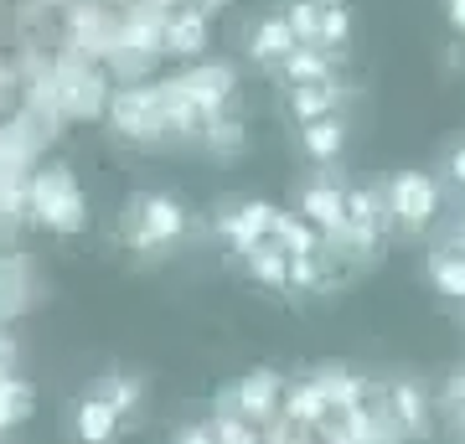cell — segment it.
Returning a JSON list of instances; mask_svg holds the SVG:
<instances>
[{"label":"cell","instance_id":"obj_1","mask_svg":"<svg viewBox=\"0 0 465 444\" xmlns=\"http://www.w3.org/2000/svg\"><path fill=\"white\" fill-rule=\"evenodd\" d=\"M130 228H134V248H161L186 232V207L161 197V192H145V197L130 202Z\"/></svg>","mask_w":465,"mask_h":444},{"label":"cell","instance_id":"obj_2","mask_svg":"<svg viewBox=\"0 0 465 444\" xmlns=\"http://www.w3.org/2000/svg\"><path fill=\"white\" fill-rule=\"evenodd\" d=\"M36 217H42L47 228H57V232L84 228V192H78V182L67 176L63 165H52L47 176L36 182Z\"/></svg>","mask_w":465,"mask_h":444},{"label":"cell","instance_id":"obj_3","mask_svg":"<svg viewBox=\"0 0 465 444\" xmlns=\"http://www.w3.org/2000/svg\"><path fill=\"white\" fill-rule=\"evenodd\" d=\"M388 212L399 217L403 228H424L434 212H440V186L424 176V171H399L388 182Z\"/></svg>","mask_w":465,"mask_h":444},{"label":"cell","instance_id":"obj_4","mask_svg":"<svg viewBox=\"0 0 465 444\" xmlns=\"http://www.w3.org/2000/svg\"><path fill=\"white\" fill-rule=\"evenodd\" d=\"M176 94H182L197 114H217V109L228 104V94H232V73L223 63H217V67H197V73L176 78Z\"/></svg>","mask_w":465,"mask_h":444},{"label":"cell","instance_id":"obj_5","mask_svg":"<svg viewBox=\"0 0 465 444\" xmlns=\"http://www.w3.org/2000/svg\"><path fill=\"white\" fill-rule=\"evenodd\" d=\"M269 222H274V207H269V202H243V207H232V212L217 217L223 238H228L238 253H249L253 243H264V238H269Z\"/></svg>","mask_w":465,"mask_h":444},{"label":"cell","instance_id":"obj_6","mask_svg":"<svg viewBox=\"0 0 465 444\" xmlns=\"http://www.w3.org/2000/svg\"><path fill=\"white\" fill-rule=\"evenodd\" d=\"M161 47L176 52V57H197V52L207 47V11H202V5L171 11L166 26H161Z\"/></svg>","mask_w":465,"mask_h":444},{"label":"cell","instance_id":"obj_7","mask_svg":"<svg viewBox=\"0 0 465 444\" xmlns=\"http://www.w3.org/2000/svg\"><path fill=\"white\" fill-rule=\"evenodd\" d=\"M300 222H311L316 232H341V222H347V207H341V192L336 186H326V182H311L305 192H300Z\"/></svg>","mask_w":465,"mask_h":444},{"label":"cell","instance_id":"obj_8","mask_svg":"<svg viewBox=\"0 0 465 444\" xmlns=\"http://www.w3.org/2000/svg\"><path fill=\"white\" fill-rule=\"evenodd\" d=\"M295 32L284 26V16H264L259 26L249 32V52H253V63H284L290 52H295Z\"/></svg>","mask_w":465,"mask_h":444},{"label":"cell","instance_id":"obj_9","mask_svg":"<svg viewBox=\"0 0 465 444\" xmlns=\"http://www.w3.org/2000/svg\"><path fill=\"white\" fill-rule=\"evenodd\" d=\"M269 243H280L290 259H316L321 253V232L311 228V222H300V217L274 212V222H269Z\"/></svg>","mask_w":465,"mask_h":444},{"label":"cell","instance_id":"obj_10","mask_svg":"<svg viewBox=\"0 0 465 444\" xmlns=\"http://www.w3.org/2000/svg\"><path fill=\"white\" fill-rule=\"evenodd\" d=\"M300 145H305V155H311V161H336V155H341V145H347V124H341L336 114L311 119V124L300 130Z\"/></svg>","mask_w":465,"mask_h":444},{"label":"cell","instance_id":"obj_11","mask_svg":"<svg viewBox=\"0 0 465 444\" xmlns=\"http://www.w3.org/2000/svg\"><path fill=\"white\" fill-rule=\"evenodd\" d=\"M284 78H290V88H311V83H331V52L321 47H295L290 57H284Z\"/></svg>","mask_w":465,"mask_h":444},{"label":"cell","instance_id":"obj_12","mask_svg":"<svg viewBox=\"0 0 465 444\" xmlns=\"http://www.w3.org/2000/svg\"><path fill=\"white\" fill-rule=\"evenodd\" d=\"M243 259H249V274L259 284H269V290H284V284H290V253H284L280 243L264 238V243H253Z\"/></svg>","mask_w":465,"mask_h":444},{"label":"cell","instance_id":"obj_13","mask_svg":"<svg viewBox=\"0 0 465 444\" xmlns=\"http://www.w3.org/2000/svg\"><path fill=\"white\" fill-rule=\"evenodd\" d=\"M280 403V378L274 372H249V378L238 382V409L249 413V419H269Z\"/></svg>","mask_w":465,"mask_h":444},{"label":"cell","instance_id":"obj_14","mask_svg":"<svg viewBox=\"0 0 465 444\" xmlns=\"http://www.w3.org/2000/svg\"><path fill=\"white\" fill-rule=\"evenodd\" d=\"M119 429V409H109L104 398H88L78 403V439L84 444H109Z\"/></svg>","mask_w":465,"mask_h":444},{"label":"cell","instance_id":"obj_15","mask_svg":"<svg viewBox=\"0 0 465 444\" xmlns=\"http://www.w3.org/2000/svg\"><path fill=\"white\" fill-rule=\"evenodd\" d=\"M36 409V393H32V382H21V378H0V429H16L26 424Z\"/></svg>","mask_w":465,"mask_h":444},{"label":"cell","instance_id":"obj_16","mask_svg":"<svg viewBox=\"0 0 465 444\" xmlns=\"http://www.w3.org/2000/svg\"><path fill=\"white\" fill-rule=\"evenodd\" d=\"M336 99H341V88H336V83H311V88H295V94H290V109H295L300 124H311V119L331 114Z\"/></svg>","mask_w":465,"mask_h":444},{"label":"cell","instance_id":"obj_17","mask_svg":"<svg viewBox=\"0 0 465 444\" xmlns=\"http://www.w3.org/2000/svg\"><path fill=\"white\" fill-rule=\"evenodd\" d=\"M430 280L445 290V295L465 300V259L460 253H434L430 259Z\"/></svg>","mask_w":465,"mask_h":444},{"label":"cell","instance_id":"obj_18","mask_svg":"<svg viewBox=\"0 0 465 444\" xmlns=\"http://www.w3.org/2000/svg\"><path fill=\"white\" fill-rule=\"evenodd\" d=\"M347 36H351V16H347V5H321L316 47H321V52H331V47H341Z\"/></svg>","mask_w":465,"mask_h":444},{"label":"cell","instance_id":"obj_19","mask_svg":"<svg viewBox=\"0 0 465 444\" xmlns=\"http://www.w3.org/2000/svg\"><path fill=\"white\" fill-rule=\"evenodd\" d=\"M284 26L295 32L300 47H316V26H321V5H311V0H295L290 11H284Z\"/></svg>","mask_w":465,"mask_h":444},{"label":"cell","instance_id":"obj_20","mask_svg":"<svg viewBox=\"0 0 465 444\" xmlns=\"http://www.w3.org/2000/svg\"><path fill=\"white\" fill-rule=\"evenodd\" d=\"M393 403H399L403 429H424V398H419L414 382H393Z\"/></svg>","mask_w":465,"mask_h":444},{"label":"cell","instance_id":"obj_21","mask_svg":"<svg viewBox=\"0 0 465 444\" xmlns=\"http://www.w3.org/2000/svg\"><path fill=\"white\" fill-rule=\"evenodd\" d=\"M316 388H321V398H326V409H331V403H341V409H357V398H362V382H357V378H321L316 382Z\"/></svg>","mask_w":465,"mask_h":444},{"label":"cell","instance_id":"obj_22","mask_svg":"<svg viewBox=\"0 0 465 444\" xmlns=\"http://www.w3.org/2000/svg\"><path fill=\"white\" fill-rule=\"evenodd\" d=\"M207 145L232 155V150H243V124L238 119H213V130H207Z\"/></svg>","mask_w":465,"mask_h":444},{"label":"cell","instance_id":"obj_23","mask_svg":"<svg viewBox=\"0 0 465 444\" xmlns=\"http://www.w3.org/2000/svg\"><path fill=\"white\" fill-rule=\"evenodd\" d=\"M290 413H295V419H326V398H321L316 382L300 388V393H290Z\"/></svg>","mask_w":465,"mask_h":444},{"label":"cell","instance_id":"obj_24","mask_svg":"<svg viewBox=\"0 0 465 444\" xmlns=\"http://www.w3.org/2000/svg\"><path fill=\"white\" fill-rule=\"evenodd\" d=\"M213 439H223V444H253V434L243 424H238V419H223V424H217V434Z\"/></svg>","mask_w":465,"mask_h":444},{"label":"cell","instance_id":"obj_25","mask_svg":"<svg viewBox=\"0 0 465 444\" xmlns=\"http://www.w3.org/2000/svg\"><path fill=\"white\" fill-rule=\"evenodd\" d=\"M445 21L465 36V0H445Z\"/></svg>","mask_w":465,"mask_h":444},{"label":"cell","instance_id":"obj_26","mask_svg":"<svg viewBox=\"0 0 465 444\" xmlns=\"http://www.w3.org/2000/svg\"><path fill=\"white\" fill-rule=\"evenodd\" d=\"M450 176H455V186H465V145L450 150Z\"/></svg>","mask_w":465,"mask_h":444},{"label":"cell","instance_id":"obj_27","mask_svg":"<svg viewBox=\"0 0 465 444\" xmlns=\"http://www.w3.org/2000/svg\"><path fill=\"white\" fill-rule=\"evenodd\" d=\"M176 444H217V439H213V429H186Z\"/></svg>","mask_w":465,"mask_h":444},{"label":"cell","instance_id":"obj_28","mask_svg":"<svg viewBox=\"0 0 465 444\" xmlns=\"http://www.w3.org/2000/svg\"><path fill=\"white\" fill-rule=\"evenodd\" d=\"M455 398H465V372H460V378H455Z\"/></svg>","mask_w":465,"mask_h":444},{"label":"cell","instance_id":"obj_29","mask_svg":"<svg viewBox=\"0 0 465 444\" xmlns=\"http://www.w3.org/2000/svg\"><path fill=\"white\" fill-rule=\"evenodd\" d=\"M311 5H347V0H311Z\"/></svg>","mask_w":465,"mask_h":444},{"label":"cell","instance_id":"obj_30","mask_svg":"<svg viewBox=\"0 0 465 444\" xmlns=\"http://www.w3.org/2000/svg\"><path fill=\"white\" fill-rule=\"evenodd\" d=\"M202 5H223V0H202Z\"/></svg>","mask_w":465,"mask_h":444}]
</instances>
